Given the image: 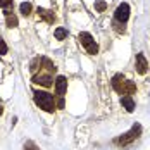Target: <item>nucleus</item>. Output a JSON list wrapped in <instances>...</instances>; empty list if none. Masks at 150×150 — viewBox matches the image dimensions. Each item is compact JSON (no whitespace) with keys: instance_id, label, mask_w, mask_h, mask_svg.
I'll use <instances>...</instances> for the list:
<instances>
[{"instance_id":"nucleus-18","label":"nucleus","mask_w":150,"mask_h":150,"mask_svg":"<svg viewBox=\"0 0 150 150\" xmlns=\"http://www.w3.org/2000/svg\"><path fill=\"white\" fill-rule=\"evenodd\" d=\"M24 150H38V149L35 147V143H31V142H28V143L24 145Z\"/></svg>"},{"instance_id":"nucleus-14","label":"nucleus","mask_w":150,"mask_h":150,"mask_svg":"<svg viewBox=\"0 0 150 150\" xmlns=\"http://www.w3.org/2000/svg\"><path fill=\"white\" fill-rule=\"evenodd\" d=\"M54 35H55L57 40H64V38H67V30L66 28H57L54 31Z\"/></svg>"},{"instance_id":"nucleus-4","label":"nucleus","mask_w":150,"mask_h":150,"mask_svg":"<svg viewBox=\"0 0 150 150\" xmlns=\"http://www.w3.org/2000/svg\"><path fill=\"white\" fill-rule=\"evenodd\" d=\"M78 40H79L81 45L86 48V52H88L90 55H97V54H98V45L95 43V40H93V36H91L90 33H86V31L79 33Z\"/></svg>"},{"instance_id":"nucleus-15","label":"nucleus","mask_w":150,"mask_h":150,"mask_svg":"<svg viewBox=\"0 0 150 150\" xmlns=\"http://www.w3.org/2000/svg\"><path fill=\"white\" fill-rule=\"evenodd\" d=\"M105 9H107V4H105L104 0H97L95 2V11L97 12H104Z\"/></svg>"},{"instance_id":"nucleus-2","label":"nucleus","mask_w":150,"mask_h":150,"mask_svg":"<svg viewBox=\"0 0 150 150\" xmlns=\"http://www.w3.org/2000/svg\"><path fill=\"white\" fill-rule=\"evenodd\" d=\"M35 104L40 109H43L45 112H54L55 107H57L54 97L50 93H47V91H35Z\"/></svg>"},{"instance_id":"nucleus-13","label":"nucleus","mask_w":150,"mask_h":150,"mask_svg":"<svg viewBox=\"0 0 150 150\" xmlns=\"http://www.w3.org/2000/svg\"><path fill=\"white\" fill-rule=\"evenodd\" d=\"M19 11L23 12V16H30L31 11H33V5H31L30 2H23V4L19 5Z\"/></svg>"},{"instance_id":"nucleus-16","label":"nucleus","mask_w":150,"mask_h":150,"mask_svg":"<svg viewBox=\"0 0 150 150\" xmlns=\"http://www.w3.org/2000/svg\"><path fill=\"white\" fill-rule=\"evenodd\" d=\"M7 50H9V48H7V43L4 42V38H0V55H5Z\"/></svg>"},{"instance_id":"nucleus-17","label":"nucleus","mask_w":150,"mask_h":150,"mask_svg":"<svg viewBox=\"0 0 150 150\" xmlns=\"http://www.w3.org/2000/svg\"><path fill=\"white\" fill-rule=\"evenodd\" d=\"M12 2H14V0H0V7L7 11V9H9V7L12 5Z\"/></svg>"},{"instance_id":"nucleus-10","label":"nucleus","mask_w":150,"mask_h":150,"mask_svg":"<svg viewBox=\"0 0 150 150\" xmlns=\"http://www.w3.org/2000/svg\"><path fill=\"white\" fill-rule=\"evenodd\" d=\"M121 105H122L128 112H133V110H135V102H133L131 95H122V97H121Z\"/></svg>"},{"instance_id":"nucleus-11","label":"nucleus","mask_w":150,"mask_h":150,"mask_svg":"<svg viewBox=\"0 0 150 150\" xmlns=\"http://www.w3.org/2000/svg\"><path fill=\"white\" fill-rule=\"evenodd\" d=\"M40 66H43V67H45L48 74H52V73H55V71H57L55 64H54L50 59H47V57H42V59H40Z\"/></svg>"},{"instance_id":"nucleus-5","label":"nucleus","mask_w":150,"mask_h":150,"mask_svg":"<svg viewBox=\"0 0 150 150\" xmlns=\"http://www.w3.org/2000/svg\"><path fill=\"white\" fill-rule=\"evenodd\" d=\"M128 17H129V5L128 4H121L119 7L116 9V12H114V21L124 24L128 21Z\"/></svg>"},{"instance_id":"nucleus-7","label":"nucleus","mask_w":150,"mask_h":150,"mask_svg":"<svg viewBox=\"0 0 150 150\" xmlns=\"http://www.w3.org/2000/svg\"><path fill=\"white\" fill-rule=\"evenodd\" d=\"M35 85H40V86H52V76L48 74V73H40V74H35L33 76V79H31Z\"/></svg>"},{"instance_id":"nucleus-3","label":"nucleus","mask_w":150,"mask_h":150,"mask_svg":"<svg viewBox=\"0 0 150 150\" xmlns=\"http://www.w3.org/2000/svg\"><path fill=\"white\" fill-rule=\"evenodd\" d=\"M140 135H142V126H140V124H133V128H131L128 133L121 135L119 138L116 140V145H119V147H126V145L133 143Z\"/></svg>"},{"instance_id":"nucleus-12","label":"nucleus","mask_w":150,"mask_h":150,"mask_svg":"<svg viewBox=\"0 0 150 150\" xmlns=\"http://www.w3.org/2000/svg\"><path fill=\"white\" fill-rule=\"evenodd\" d=\"M17 17H16L12 12H9V11H5V24H7V28H16L17 26Z\"/></svg>"},{"instance_id":"nucleus-6","label":"nucleus","mask_w":150,"mask_h":150,"mask_svg":"<svg viewBox=\"0 0 150 150\" xmlns=\"http://www.w3.org/2000/svg\"><path fill=\"white\" fill-rule=\"evenodd\" d=\"M135 69H136L138 74H147V71H149V62H147V59H145L143 54H136Z\"/></svg>"},{"instance_id":"nucleus-9","label":"nucleus","mask_w":150,"mask_h":150,"mask_svg":"<svg viewBox=\"0 0 150 150\" xmlns=\"http://www.w3.org/2000/svg\"><path fill=\"white\" fill-rule=\"evenodd\" d=\"M38 16L45 21V23H48V24H52L54 21H55V14L52 12V11H47V9H42V7H38Z\"/></svg>"},{"instance_id":"nucleus-1","label":"nucleus","mask_w":150,"mask_h":150,"mask_svg":"<svg viewBox=\"0 0 150 150\" xmlns=\"http://www.w3.org/2000/svg\"><path fill=\"white\" fill-rule=\"evenodd\" d=\"M112 88L117 91L119 95H133L136 91V85L133 81L126 79L122 74H116L112 78Z\"/></svg>"},{"instance_id":"nucleus-19","label":"nucleus","mask_w":150,"mask_h":150,"mask_svg":"<svg viewBox=\"0 0 150 150\" xmlns=\"http://www.w3.org/2000/svg\"><path fill=\"white\" fill-rule=\"evenodd\" d=\"M2 114H4V107L0 105V116H2Z\"/></svg>"},{"instance_id":"nucleus-8","label":"nucleus","mask_w":150,"mask_h":150,"mask_svg":"<svg viewBox=\"0 0 150 150\" xmlns=\"http://www.w3.org/2000/svg\"><path fill=\"white\" fill-rule=\"evenodd\" d=\"M66 90H67V79L64 76H59L55 79V93H57V97H64Z\"/></svg>"}]
</instances>
